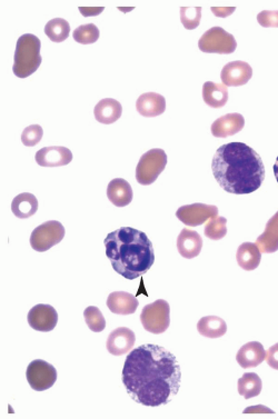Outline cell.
I'll use <instances>...</instances> for the list:
<instances>
[{
	"label": "cell",
	"mask_w": 278,
	"mask_h": 419,
	"mask_svg": "<svg viewBox=\"0 0 278 419\" xmlns=\"http://www.w3.org/2000/svg\"><path fill=\"white\" fill-rule=\"evenodd\" d=\"M123 384L129 396L147 407L165 406L177 395L182 372L175 356L154 343L138 346L127 355Z\"/></svg>",
	"instance_id": "obj_1"
},
{
	"label": "cell",
	"mask_w": 278,
	"mask_h": 419,
	"mask_svg": "<svg viewBox=\"0 0 278 419\" xmlns=\"http://www.w3.org/2000/svg\"><path fill=\"white\" fill-rule=\"evenodd\" d=\"M211 169L222 190L235 195L256 192L265 179L261 156L243 143L226 144L217 149Z\"/></svg>",
	"instance_id": "obj_2"
},
{
	"label": "cell",
	"mask_w": 278,
	"mask_h": 419,
	"mask_svg": "<svg viewBox=\"0 0 278 419\" xmlns=\"http://www.w3.org/2000/svg\"><path fill=\"white\" fill-rule=\"evenodd\" d=\"M104 244L114 271L126 280L143 276L155 262L154 245L146 234L135 228H118L107 235Z\"/></svg>",
	"instance_id": "obj_3"
},
{
	"label": "cell",
	"mask_w": 278,
	"mask_h": 419,
	"mask_svg": "<svg viewBox=\"0 0 278 419\" xmlns=\"http://www.w3.org/2000/svg\"><path fill=\"white\" fill-rule=\"evenodd\" d=\"M41 43L38 37L26 34L18 39L16 45L15 60L12 71L19 78H27L40 67Z\"/></svg>",
	"instance_id": "obj_4"
},
{
	"label": "cell",
	"mask_w": 278,
	"mask_h": 419,
	"mask_svg": "<svg viewBox=\"0 0 278 419\" xmlns=\"http://www.w3.org/2000/svg\"><path fill=\"white\" fill-rule=\"evenodd\" d=\"M167 155L163 149H150L141 156L136 167V179L143 186L152 185L164 172Z\"/></svg>",
	"instance_id": "obj_5"
},
{
	"label": "cell",
	"mask_w": 278,
	"mask_h": 419,
	"mask_svg": "<svg viewBox=\"0 0 278 419\" xmlns=\"http://www.w3.org/2000/svg\"><path fill=\"white\" fill-rule=\"evenodd\" d=\"M141 321L147 332L159 335L166 332L170 324V307L166 300L159 299L143 307Z\"/></svg>",
	"instance_id": "obj_6"
},
{
	"label": "cell",
	"mask_w": 278,
	"mask_h": 419,
	"mask_svg": "<svg viewBox=\"0 0 278 419\" xmlns=\"http://www.w3.org/2000/svg\"><path fill=\"white\" fill-rule=\"evenodd\" d=\"M198 47L202 53L229 55L238 48V41L222 27H213L204 32L199 39Z\"/></svg>",
	"instance_id": "obj_7"
},
{
	"label": "cell",
	"mask_w": 278,
	"mask_h": 419,
	"mask_svg": "<svg viewBox=\"0 0 278 419\" xmlns=\"http://www.w3.org/2000/svg\"><path fill=\"white\" fill-rule=\"evenodd\" d=\"M64 237L65 228L62 223L56 220L46 221L34 229L30 237V245L32 249L44 253L62 242Z\"/></svg>",
	"instance_id": "obj_8"
},
{
	"label": "cell",
	"mask_w": 278,
	"mask_h": 419,
	"mask_svg": "<svg viewBox=\"0 0 278 419\" xmlns=\"http://www.w3.org/2000/svg\"><path fill=\"white\" fill-rule=\"evenodd\" d=\"M26 377L32 389L36 392H44L55 385L57 381V370L47 361L36 359L27 367Z\"/></svg>",
	"instance_id": "obj_9"
},
{
	"label": "cell",
	"mask_w": 278,
	"mask_h": 419,
	"mask_svg": "<svg viewBox=\"0 0 278 419\" xmlns=\"http://www.w3.org/2000/svg\"><path fill=\"white\" fill-rule=\"evenodd\" d=\"M176 216L186 226L197 227L213 217H217L218 208L213 205H185L176 212Z\"/></svg>",
	"instance_id": "obj_10"
},
{
	"label": "cell",
	"mask_w": 278,
	"mask_h": 419,
	"mask_svg": "<svg viewBox=\"0 0 278 419\" xmlns=\"http://www.w3.org/2000/svg\"><path fill=\"white\" fill-rule=\"evenodd\" d=\"M28 324L32 329L38 332H51L58 323V314L53 306L36 305L28 313Z\"/></svg>",
	"instance_id": "obj_11"
},
{
	"label": "cell",
	"mask_w": 278,
	"mask_h": 419,
	"mask_svg": "<svg viewBox=\"0 0 278 419\" xmlns=\"http://www.w3.org/2000/svg\"><path fill=\"white\" fill-rule=\"evenodd\" d=\"M252 76V67L245 61L240 60L231 61L225 65L220 73L222 84H225L227 87L229 86L238 87L246 84Z\"/></svg>",
	"instance_id": "obj_12"
},
{
	"label": "cell",
	"mask_w": 278,
	"mask_h": 419,
	"mask_svg": "<svg viewBox=\"0 0 278 419\" xmlns=\"http://www.w3.org/2000/svg\"><path fill=\"white\" fill-rule=\"evenodd\" d=\"M136 343L135 332L127 327H118L111 332L106 347L111 355L123 356L132 352Z\"/></svg>",
	"instance_id": "obj_13"
},
{
	"label": "cell",
	"mask_w": 278,
	"mask_h": 419,
	"mask_svg": "<svg viewBox=\"0 0 278 419\" xmlns=\"http://www.w3.org/2000/svg\"><path fill=\"white\" fill-rule=\"evenodd\" d=\"M36 163L41 167L66 166L71 163L73 154L69 149L60 146L44 147L36 152Z\"/></svg>",
	"instance_id": "obj_14"
},
{
	"label": "cell",
	"mask_w": 278,
	"mask_h": 419,
	"mask_svg": "<svg viewBox=\"0 0 278 419\" xmlns=\"http://www.w3.org/2000/svg\"><path fill=\"white\" fill-rule=\"evenodd\" d=\"M245 120L240 114H227L215 120L211 125V134L216 138H226L243 131Z\"/></svg>",
	"instance_id": "obj_15"
},
{
	"label": "cell",
	"mask_w": 278,
	"mask_h": 419,
	"mask_svg": "<svg viewBox=\"0 0 278 419\" xmlns=\"http://www.w3.org/2000/svg\"><path fill=\"white\" fill-rule=\"evenodd\" d=\"M265 359L266 350H264L263 345L258 341L245 343L243 347H240L236 355V361L244 370L257 367Z\"/></svg>",
	"instance_id": "obj_16"
},
{
	"label": "cell",
	"mask_w": 278,
	"mask_h": 419,
	"mask_svg": "<svg viewBox=\"0 0 278 419\" xmlns=\"http://www.w3.org/2000/svg\"><path fill=\"white\" fill-rule=\"evenodd\" d=\"M139 302L126 291H114L107 298V307L111 313L121 316L132 315L137 310Z\"/></svg>",
	"instance_id": "obj_17"
},
{
	"label": "cell",
	"mask_w": 278,
	"mask_h": 419,
	"mask_svg": "<svg viewBox=\"0 0 278 419\" xmlns=\"http://www.w3.org/2000/svg\"><path fill=\"white\" fill-rule=\"evenodd\" d=\"M202 248V239L195 230L184 229L179 234L177 238V249L184 258L192 260L198 256Z\"/></svg>",
	"instance_id": "obj_18"
},
{
	"label": "cell",
	"mask_w": 278,
	"mask_h": 419,
	"mask_svg": "<svg viewBox=\"0 0 278 419\" xmlns=\"http://www.w3.org/2000/svg\"><path fill=\"white\" fill-rule=\"evenodd\" d=\"M136 108L141 116L152 118V117L161 116L163 113H165L166 100L159 93H143L136 102Z\"/></svg>",
	"instance_id": "obj_19"
},
{
	"label": "cell",
	"mask_w": 278,
	"mask_h": 419,
	"mask_svg": "<svg viewBox=\"0 0 278 419\" xmlns=\"http://www.w3.org/2000/svg\"><path fill=\"white\" fill-rule=\"evenodd\" d=\"M107 197L111 204L125 207L132 201V190L130 183L123 178H115L107 187Z\"/></svg>",
	"instance_id": "obj_20"
},
{
	"label": "cell",
	"mask_w": 278,
	"mask_h": 419,
	"mask_svg": "<svg viewBox=\"0 0 278 419\" xmlns=\"http://www.w3.org/2000/svg\"><path fill=\"white\" fill-rule=\"evenodd\" d=\"M123 114V107L118 100L113 98H105L97 104L94 109L95 118L97 122L109 125L119 120Z\"/></svg>",
	"instance_id": "obj_21"
},
{
	"label": "cell",
	"mask_w": 278,
	"mask_h": 419,
	"mask_svg": "<svg viewBox=\"0 0 278 419\" xmlns=\"http://www.w3.org/2000/svg\"><path fill=\"white\" fill-rule=\"evenodd\" d=\"M262 253H272L278 251V212L268 220L261 236L256 239Z\"/></svg>",
	"instance_id": "obj_22"
},
{
	"label": "cell",
	"mask_w": 278,
	"mask_h": 419,
	"mask_svg": "<svg viewBox=\"0 0 278 419\" xmlns=\"http://www.w3.org/2000/svg\"><path fill=\"white\" fill-rule=\"evenodd\" d=\"M202 100L209 107H224L229 102V88L225 84L206 82L202 86Z\"/></svg>",
	"instance_id": "obj_23"
},
{
	"label": "cell",
	"mask_w": 278,
	"mask_h": 419,
	"mask_svg": "<svg viewBox=\"0 0 278 419\" xmlns=\"http://www.w3.org/2000/svg\"><path fill=\"white\" fill-rule=\"evenodd\" d=\"M262 260V251L257 245L253 242H244L240 245L236 253V260L244 271H252L259 266Z\"/></svg>",
	"instance_id": "obj_24"
},
{
	"label": "cell",
	"mask_w": 278,
	"mask_h": 419,
	"mask_svg": "<svg viewBox=\"0 0 278 419\" xmlns=\"http://www.w3.org/2000/svg\"><path fill=\"white\" fill-rule=\"evenodd\" d=\"M12 210L18 218H30L37 213L38 201L30 192H23L21 195L16 196L12 201Z\"/></svg>",
	"instance_id": "obj_25"
},
{
	"label": "cell",
	"mask_w": 278,
	"mask_h": 419,
	"mask_svg": "<svg viewBox=\"0 0 278 419\" xmlns=\"http://www.w3.org/2000/svg\"><path fill=\"white\" fill-rule=\"evenodd\" d=\"M197 330L200 335L207 338H220L227 332L225 320L217 316H206L199 320Z\"/></svg>",
	"instance_id": "obj_26"
},
{
	"label": "cell",
	"mask_w": 278,
	"mask_h": 419,
	"mask_svg": "<svg viewBox=\"0 0 278 419\" xmlns=\"http://www.w3.org/2000/svg\"><path fill=\"white\" fill-rule=\"evenodd\" d=\"M263 383L257 374L246 373L238 379V393L245 399L257 397L261 394Z\"/></svg>",
	"instance_id": "obj_27"
},
{
	"label": "cell",
	"mask_w": 278,
	"mask_h": 419,
	"mask_svg": "<svg viewBox=\"0 0 278 419\" xmlns=\"http://www.w3.org/2000/svg\"><path fill=\"white\" fill-rule=\"evenodd\" d=\"M71 25L62 18H55L45 26V34L54 43H62L69 37Z\"/></svg>",
	"instance_id": "obj_28"
},
{
	"label": "cell",
	"mask_w": 278,
	"mask_h": 419,
	"mask_svg": "<svg viewBox=\"0 0 278 419\" xmlns=\"http://www.w3.org/2000/svg\"><path fill=\"white\" fill-rule=\"evenodd\" d=\"M73 37L78 44H94L100 38V30L94 23H86L73 30Z\"/></svg>",
	"instance_id": "obj_29"
},
{
	"label": "cell",
	"mask_w": 278,
	"mask_h": 419,
	"mask_svg": "<svg viewBox=\"0 0 278 419\" xmlns=\"http://www.w3.org/2000/svg\"><path fill=\"white\" fill-rule=\"evenodd\" d=\"M226 224H227V219L225 217H218V216L213 217L206 224L205 229H204L205 236L211 240H220L227 234Z\"/></svg>",
	"instance_id": "obj_30"
},
{
	"label": "cell",
	"mask_w": 278,
	"mask_h": 419,
	"mask_svg": "<svg viewBox=\"0 0 278 419\" xmlns=\"http://www.w3.org/2000/svg\"><path fill=\"white\" fill-rule=\"evenodd\" d=\"M84 318L88 328L91 332H100L106 328V320L100 309L95 306H89L84 312Z\"/></svg>",
	"instance_id": "obj_31"
},
{
	"label": "cell",
	"mask_w": 278,
	"mask_h": 419,
	"mask_svg": "<svg viewBox=\"0 0 278 419\" xmlns=\"http://www.w3.org/2000/svg\"><path fill=\"white\" fill-rule=\"evenodd\" d=\"M202 19V7H182L181 21L185 28L193 30L199 26Z\"/></svg>",
	"instance_id": "obj_32"
},
{
	"label": "cell",
	"mask_w": 278,
	"mask_h": 419,
	"mask_svg": "<svg viewBox=\"0 0 278 419\" xmlns=\"http://www.w3.org/2000/svg\"><path fill=\"white\" fill-rule=\"evenodd\" d=\"M43 135H44V131L41 128V126H28L21 134V141L27 147H34V146L40 143Z\"/></svg>",
	"instance_id": "obj_33"
},
{
	"label": "cell",
	"mask_w": 278,
	"mask_h": 419,
	"mask_svg": "<svg viewBox=\"0 0 278 419\" xmlns=\"http://www.w3.org/2000/svg\"><path fill=\"white\" fill-rule=\"evenodd\" d=\"M257 21L265 28H278V10H263L258 14Z\"/></svg>",
	"instance_id": "obj_34"
},
{
	"label": "cell",
	"mask_w": 278,
	"mask_h": 419,
	"mask_svg": "<svg viewBox=\"0 0 278 419\" xmlns=\"http://www.w3.org/2000/svg\"><path fill=\"white\" fill-rule=\"evenodd\" d=\"M267 364L272 367L273 370H278V343L270 347L266 352Z\"/></svg>",
	"instance_id": "obj_35"
},
{
	"label": "cell",
	"mask_w": 278,
	"mask_h": 419,
	"mask_svg": "<svg viewBox=\"0 0 278 419\" xmlns=\"http://www.w3.org/2000/svg\"><path fill=\"white\" fill-rule=\"evenodd\" d=\"M235 10V7H211V12H214V15L220 18L229 17Z\"/></svg>",
	"instance_id": "obj_36"
},
{
	"label": "cell",
	"mask_w": 278,
	"mask_h": 419,
	"mask_svg": "<svg viewBox=\"0 0 278 419\" xmlns=\"http://www.w3.org/2000/svg\"><path fill=\"white\" fill-rule=\"evenodd\" d=\"M104 7H80V12L84 17H91V16H98L100 12H104Z\"/></svg>",
	"instance_id": "obj_37"
},
{
	"label": "cell",
	"mask_w": 278,
	"mask_h": 419,
	"mask_svg": "<svg viewBox=\"0 0 278 419\" xmlns=\"http://www.w3.org/2000/svg\"><path fill=\"white\" fill-rule=\"evenodd\" d=\"M244 414H274V411L267 408L264 405H257V406H252L244 411Z\"/></svg>",
	"instance_id": "obj_38"
},
{
	"label": "cell",
	"mask_w": 278,
	"mask_h": 419,
	"mask_svg": "<svg viewBox=\"0 0 278 419\" xmlns=\"http://www.w3.org/2000/svg\"><path fill=\"white\" fill-rule=\"evenodd\" d=\"M274 175H275L276 181H277L278 183V157L277 159H276L275 165H274Z\"/></svg>",
	"instance_id": "obj_39"
}]
</instances>
